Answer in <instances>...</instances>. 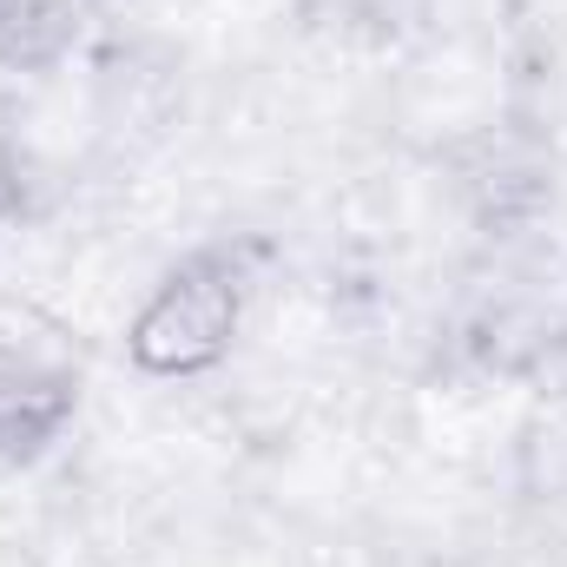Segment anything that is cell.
<instances>
[{
    "label": "cell",
    "mask_w": 567,
    "mask_h": 567,
    "mask_svg": "<svg viewBox=\"0 0 567 567\" xmlns=\"http://www.w3.org/2000/svg\"><path fill=\"white\" fill-rule=\"evenodd\" d=\"M100 0H0V66L33 73L73 53Z\"/></svg>",
    "instance_id": "obj_3"
},
{
    "label": "cell",
    "mask_w": 567,
    "mask_h": 567,
    "mask_svg": "<svg viewBox=\"0 0 567 567\" xmlns=\"http://www.w3.org/2000/svg\"><path fill=\"white\" fill-rule=\"evenodd\" d=\"M86 396V343L33 297H0V462L47 455Z\"/></svg>",
    "instance_id": "obj_2"
},
{
    "label": "cell",
    "mask_w": 567,
    "mask_h": 567,
    "mask_svg": "<svg viewBox=\"0 0 567 567\" xmlns=\"http://www.w3.org/2000/svg\"><path fill=\"white\" fill-rule=\"evenodd\" d=\"M20 198H27V178H20V145H13V126L0 120V225L20 212Z\"/></svg>",
    "instance_id": "obj_4"
},
{
    "label": "cell",
    "mask_w": 567,
    "mask_h": 567,
    "mask_svg": "<svg viewBox=\"0 0 567 567\" xmlns=\"http://www.w3.org/2000/svg\"><path fill=\"white\" fill-rule=\"evenodd\" d=\"M251 297H258V251L251 245H205V251L178 258L145 290V303L126 323L133 370L158 377V383L212 377L238 350Z\"/></svg>",
    "instance_id": "obj_1"
}]
</instances>
